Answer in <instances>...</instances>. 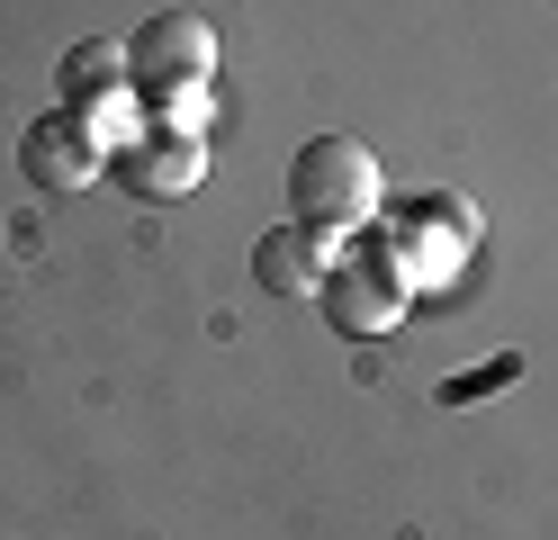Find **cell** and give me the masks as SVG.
Returning a JSON list of instances; mask_svg holds the SVG:
<instances>
[{"mask_svg": "<svg viewBox=\"0 0 558 540\" xmlns=\"http://www.w3.org/2000/svg\"><path fill=\"white\" fill-rule=\"evenodd\" d=\"M289 207H298V226H316L333 243H352L378 226V207H388V180H378V154L361 135H316V144H298V163H289Z\"/></svg>", "mask_w": 558, "mask_h": 540, "instance_id": "cell-1", "label": "cell"}, {"mask_svg": "<svg viewBox=\"0 0 558 540\" xmlns=\"http://www.w3.org/2000/svg\"><path fill=\"white\" fill-rule=\"evenodd\" d=\"M378 262H388L405 288H450L469 271V252H477V207L460 190H424V199H405V207H378Z\"/></svg>", "mask_w": 558, "mask_h": 540, "instance_id": "cell-2", "label": "cell"}, {"mask_svg": "<svg viewBox=\"0 0 558 540\" xmlns=\"http://www.w3.org/2000/svg\"><path fill=\"white\" fill-rule=\"evenodd\" d=\"M126 55H135V91H207L217 82V27H207L198 10H162L126 36Z\"/></svg>", "mask_w": 558, "mask_h": 540, "instance_id": "cell-3", "label": "cell"}, {"mask_svg": "<svg viewBox=\"0 0 558 540\" xmlns=\"http://www.w3.org/2000/svg\"><path fill=\"white\" fill-rule=\"evenodd\" d=\"M405 298H414V288H405L388 262H378V243H361V252H333V271H325V288H316V307L333 315V334H352V343H369V334H397Z\"/></svg>", "mask_w": 558, "mask_h": 540, "instance_id": "cell-4", "label": "cell"}, {"mask_svg": "<svg viewBox=\"0 0 558 540\" xmlns=\"http://www.w3.org/2000/svg\"><path fill=\"white\" fill-rule=\"evenodd\" d=\"M99 163H109V154H99V144L82 135V118H73V108H46V118L19 135V171L37 180L46 199H82L90 180H99Z\"/></svg>", "mask_w": 558, "mask_h": 540, "instance_id": "cell-5", "label": "cell"}, {"mask_svg": "<svg viewBox=\"0 0 558 540\" xmlns=\"http://www.w3.org/2000/svg\"><path fill=\"white\" fill-rule=\"evenodd\" d=\"M126 180L135 199H190L207 180V135H171V127H145L126 144Z\"/></svg>", "mask_w": 558, "mask_h": 540, "instance_id": "cell-6", "label": "cell"}, {"mask_svg": "<svg viewBox=\"0 0 558 540\" xmlns=\"http://www.w3.org/2000/svg\"><path fill=\"white\" fill-rule=\"evenodd\" d=\"M325 271H333V235H316V226H270L253 243V279L270 298H316Z\"/></svg>", "mask_w": 558, "mask_h": 540, "instance_id": "cell-7", "label": "cell"}, {"mask_svg": "<svg viewBox=\"0 0 558 540\" xmlns=\"http://www.w3.org/2000/svg\"><path fill=\"white\" fill-rule=\"evenodd\" d=\"M109 91H135V55H126V36H82V46L63 55V108L109 99Z\"/></svg>", "mask_w": 558, "mask_h": 540, "instance_id": "cell-8", "label": "cell"}, {"mask_svg": "<svg viewBox=\"0 0 558 540\" xmlns=\"http://www.w3.org/2000/svg\"><path fill=\"white\" fill-rule=\"evenodd\" d=\"M73 118H82V135L99 144V154H126V144H135V135L154 127V118H145V99H135V91H109V99H82Z\"/></svg>", "mask_w": 558, "mask_h": 540, "instance_id": "cell-9", "label": "cell"}]
</instances>
